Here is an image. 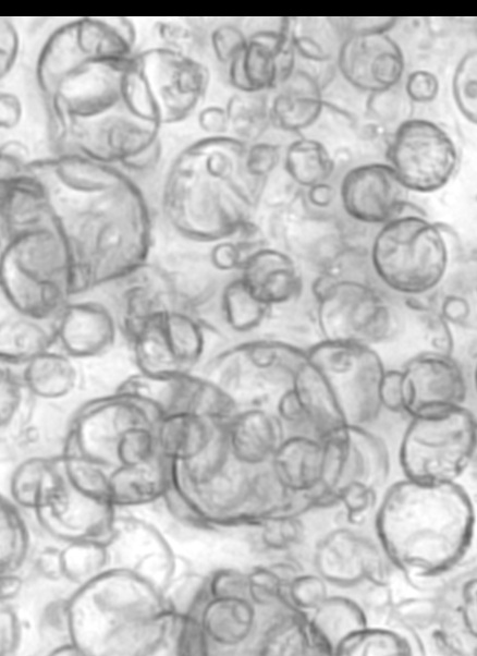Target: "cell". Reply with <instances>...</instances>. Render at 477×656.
<instances>
[{"label": "cell", "instance_id": "1", "mask_svg": "<svg viewBox=\"0 0 477 656\" xmlns=\"http://www.w3.org/2000/svg\"><path fill=\"white\" fill-rule=\"evenodd\" d=\"M474 523L472 501L455 482H396L376 514L384 555L418 588L426 581L431 585L463 560Z\"/></svg>", "mask_w": 477, "mask_h": 656}, {"label": "cell", "instance_id": "2", "mask_svg": "<svg viewBox=\"0 0 477 656\" xmlns=\"http://www.w3.org/2000/svg\"><path fill=\"white\" fill-rule=\"evenodd\" d=\"M384 372L372 347L323 339L314 344L292 378L304 426L320 440L343 426L374 421L382 409Z\"/></svg>", "mask_w": 477, "mask_h": 656}, {"label": "cell", "instance_id": "3", "mask_svg": "<svg viewBox=\"0 0 477 656\" xmlns=\"http://www.w3.org/2000/svg\"><path fill=\"white\" fill-rule=\"evenodd\" d=\"M247 143L213 135L184 149L173 161L164 184L171 210L209 208L219 233H232L245 222V210L255 205L266 180L246 169Z\"/></svg>", "mask_w": 477, "mask_h": 656}, {"label": "cell", "instance_id": "4", "mask_svg": "<svg viewBox=\"0 0 477 656\" xmlns=\"http://www.w3.org/2000/svg\"><path fill=\"white\" fill-rule=\"evenodd\" d=\"M456 247L457 238L450 227L428 220L425 214H402L376 234L370 262L387 288L419 296L443 282Z\"/></svg>", "mask_w": 477, "mask_h": 656}, {"label": "cell", "instance_id": "5", "mask_svg": "<svg viewBox=\"0 0 477 656\" xmlns=\"http://www.w3.org/2000/svg\"><path fill=\"white\" fill-rule=\"evenodd\" d=\"M476 440V420L465 405L436 415L411 417L400 445L405 478L455 482L469 466Z\"/></svg>", "mask_w": 477, "mask_h": 656}, {"label": "cell", "instance_id": "6", "mask_svg": "<svg viewBox=\"0 0 477 656\" xmlns=\"http://www.w3.org/2000/svg\"><path fill=\"white\" fill-rule=\"evenodd\" d=\"M317 324L323 340L374 347L396 330V315L372 286L334 279L317 293Z\"/></svg>", "mask_w": 477, "mask_h": 656}, {"label": "cell", "instance_id": "7", "mask_svg": "<svg viewBox=\"0 0 477 656\" xmlns=\"http://www.w3.org/2000/svg\"><path fill=\"white\" fill-rule=\"evenodd\" d=\"M322 463L316 486L303 493L311 507L338 503L339 493L352 483L381 487L389 475L384 442L364 426H343L322 439Z\"/></svg>", "mask_w": 477, "mask_h": 656}, {"label": "cell", "instance_id": "8", "mask_svg": "<svg viewBox=\"0 0 477 656\" xmlns=\"http://www.w3.org/2000/svg\"><path fill=\"white\" fill-rule=\"evenodd\" d=\"M387 159L407 191L432 193L452 179L458 154L452 137L436 122L408 118L393 132Z\"/></svg>", "mask_w": 477, "mask_h": 656}, {"label": "cell", "instance_id": "9", "mask_svg": "<svg viewBox=\"0 0 477 656\" xmlns=\"http://www.w3.org/2000/svg\"><path fill=\"white\" fill-rule=\"evenodd\" d=\"M403 413L436 415L464 405L467 381L461 365L445 352H425L401 369Z\"/></svg>", "mask_w": 477, "mask_h": 656}, {"label": "cell", "instance_id": "10", "mask_svg": "<svg viewBox=\"0 0 477 656\" xmlns=\"http://www.w3.org/2000/svg\"><path fill=\"white\" fill-rule=\"evenodd\" d=\"M314 562L318 574L337 586L389 584L391 562L382 548L350 529L329 532L317 545Z\"/></svg>", "mask_w": 477, "mask_h": 656}, {"label": "cell", "instance_id": "11", "mask_svg": "<svg viewBox=\"0 0 477 656\" xmlns=\"http://www.w3.org/2000/svg\"><path fill=\"white\" fill-rule=\"evenodd\" d=\"M337 63L346 82L370 94L396 86L405 68L401 47L382 32L347 35Z\"/></svg>", "mask_w": 477, "mask_h": 656}, {"label": "cell", "instance_id": "12", "mask_svg": "<svg viewBox=\"0 0 477 656\" xmlns=\"http://www.w3.org/2000/svg\"><path fill=\"white\" fill-rule=\"evenodd\" d=\"M289 22L278 29L255 32L230 62V82L241 93L278 88L293 73L296 53L289 37Z\"/></svg>", "mask_w": 477, "mask_h": 656}, {"label": "cell", "instance_id": "13", "mask_svg": "<svg viewBox=\"0 0 477 656\" xmlns=\"http://www.w3.org/2000/svg\"><path fill=\"white\" fill-rule=\"evenodd\" d=\"M407 190L388 162L352 168L342 179L340 197L345 212L364 223L383 224L400 216Z\"/></svg>", "mask_w": 477, "mask_h": 656}, {"label": "cell", "instance_id": "14", "mask_svg": "<svg viewBox=\"0 0 477 656\" xmlns=\"http://www.w3.org/2000/svg\"><path fill=\"white\" fill-rule=\"evenodd\" d=\"M269 104L270 121L279 129L298 132L313 125L323 109L322 84L318 77L296 69L281 84Z\"/></svg>", "mask_w": 477, "mask_h": 656}, {"label": "cell", "instance_id": "15", "mask_svg": "<svg viewBox=\"0 0 477 656\" xmlns=\"http://www.w3.org/2000/svg\"><path fill=\"white\" fill-rule=\"evenodd\" d=\"M243 283L262 304L288 302L299 293L301 275L293 260L274 250H260L248 257Z\"/></svg>", "mask_w": 477, "mask_h": 656}, {"label": "cell", "instance_id": "16", "mask_svg": "<svg viewBox=\"0 0 477 656\" xmlns=\"http://www.w3.org/2000/svg\"><path fill=\"white\" fill-rule=\"evenodd\" d=\"M367 625L362 606L344 596H327L308 618L315 655H334L340 643Z\"/></svg>", "mask_w": 477, "mask_h": 656}, {"label": "cell", "instance_id": "17", "mask_svg": "<svg viewBox=\"0 0 477 656\" xmlns=\"http://www.w3.org/2000/svg\"><path fill=\"white\" fill-rule=\"evenodd\" d=\"M271 471L292 493H305L317 485L322 463V444L308 435L282 440L271 457Z\"/></svg>", "mask_w": 477, "mask_h": 656}, {"label": "cell", "instance_id": "18", "mask_svg": "<svg viewBox=\"0 0 477 656\" xmlns=\"http://www.w3.org/2000/svg\"><path fill=\"white\" fill-rule=\"evenodd\" d=\"M279 421L261 410L234 416L228 429L230 451L243 465H258L271 459L282 441Z\"/></svg>", "mask_w": 477, "mask_h": 656}, {"label": "cell", "instance_id": "19", "mask_svg": "<svg viewBox=\"0 0 477 656\" xmlns=\"http://www.w3.org/2000/svg\"><path fill=\"white\" fill-rule=\"evenodd\" d=\"M199 622L213 642L235 646L253 632L255 610L247 597H213L206 605Z\"/></svg>", "mask_w": 477, "mask_h": 656}, {"label": "cell", "instance_id": "20", "mask_svg": "<svg viewBox=\"0 0 477 656\" xmlns=\"http://www.w3.org/2000/svg\"><path fill=\"white\" fill-rule=\"evenodd\" d=\"M33 552L25 513L0 491V576L21 574Z\"/></svg>", "mask_w": 477, "mask_h": 656}, {"label": "cell", "instance_id": "21", "mask_svg": "<svg viewBox=\"0 0 477 656\" xmlns=\"http://www.w3.org/2000/svg\"><path fill=\"white\" fill-rule=\"evenodd\" d=\"M289 37L295 53L314 63L329 62L342 42V32L333 17L294 19Z\"/></svg>", "mask_w": 477, "mask_h": 656}, {"label": "cell", "instance_id": "22", "mask_svg": "<svg viewBox=\"0 0 477 656\" xmlns=\"http://www.w3.org/2000/svg\"><path fill=\"white\" fill-rule=\"evenodd\" d=\"M259 651L264 655H315L305 612L286 604L265 631Z\"/></svg>", "mask_w": 477, "mask_h": 656}, {"label": "cell", "instance_id": "23", "mask_svg": "<svg viewBox=\"0 0 477 656\" xmlns=\"http://www.w3.org/2000/svg\"><path fill=\"white\" fill-rule=\"evenodd\" d=\"M284 169L294 182L309 189L327 182L333 172L334 161L321 142L302 137L288 146Z\"/></svg>", "mask_w": 477, "mask_h": 656}, {"label": "cell", "instance_id": "24", "mask_svg": "<svg viewBox=\"0 0 477 656\" xmlns=\"http://www.w3.org/2000/svg\"><path fill=\"white\" fill-rule=\"evenodd\" d=\"M146 464L118 467L108 475L107 499L111 507L146 502L160 493L162 476Z\"/></svg>", "mask_w": 477, "mask_h": 656}, {"label": "cell", "instance_id": "25", "mask_svg": "<svg viewBox=\"0 0 477 656\" xmlns=\"http://www.w3.org/2000/svg\"><path fill=\"white\" fill-rule=\"evenodd\" d=\"M228 126L235 138L256 141L264 134L270 121L269 102L261 93H241L234 95L225 109Z\"/></svg>", "mask_w": 477, "mask_h": 656}, {"label": "cell", "instance_id": "26", "mask_svg": "<svg viewBox=\"0 0 477 656\" xmlns=\"http://www.w3.org/2000/svg\"><path fill=\"white\" fill-rule=\"evenodd\" d=\"M334 655L350 656H401L412 655L406 640L395 630L364 627L344 639Z\"/></svg>", "mask_w": 477, "mask_h": 656}, {"label": "cell", "instance_id": "27", "mask_svg": "<svg viewBox=\"0 0 477 656\" xmlns=\"http://www.w3.org/2000/svg\"><path fill=\"white\" fill-rule=\"evenodd\" d=\"M62 579L84 584L103 571L107 545L93 540L68 543L60 549Z\"/></svg>", "mask_w": 477, "mask_h": 656}, {"label": "cell", "instance_id": "28", "mask_svg": "<svg viewBox=\"0 0 477 656\" xmlns=\"http://www.w3.org/2000/svg\"><path fill=\"white\" fill-rule=\"evenodd\" d=\"M209 440L200 423L188 416H178L168 421L160 434L163 454L182 461L196 455Z\"/></svg>", "mask_w": 477, "mask_h": 656}, {"label": "cell", "instance_id": "29", "mask_svg": "<svg viewBox=\"0 0 477 656\" xmlns=\"http://www.w3.org/2000/svg\"><path fill=\"white\" fill-rule=\"evenodd\" d=\"M443 603L439 597H407L393 604L389 622L415 632L435 628L441 618Z\"/></svg>", "mask_w": 477, "mask_h": 656}, {"label": "cell", "instance_id": "30", "mask_svg": "<svg viewBox=\"0 0 477 656\" xmlns=\"http://www.w3.org/2000/svg\"><path fill=\"white\" fill-rule=\"evenodd\" d=\"M454 101L472 123L477 119V51L468 50L458 61L452 80Z\"/></svg>", "mask_w": 477, "mask_h": 656}, {"label": "cell", "instance_id": "31", "mask_svg": "<svg viewBox=\"0 0 477 656\" xmlns=\"http://www.w3.org/2000/svg\"><path fill=\"white\" fill-rule=\"evenodd\" d=\"M288 585L273 564L258 567L247 575V596L250 602L262 607L282 605L286 603Z\"/></svg>", "mask_w": 477, "mask_h": 656}, {"label": "cell", "instance_id": "32", "mask_svg": "<svg viewBox=\"0 0 477 656\" xmlns=\"http://www.w3.org/2000/svg\"><path fill=\"white\" fill-rule=\"evenodd\" d=\"M259 524L261 543L270 550L290 549L299 544L304 536V525L297 515H273L261 520Z\"/></svg>", "mask_w": 477, "mask_h": 656}, {"label": "cell", "instance_id": "33", "mask_svg": "<svg viewBox=\"0 0 477 656\" xmlns=\"http://www.w3.org/2000/svg\"><path fill=\"white\" fill-rule=\"evenodd\" d=\"M327 596V582L319 574L299 573L285 591L286 603L303 612L316 609Z\"/></svg>", "mask_w": 477, "mask_h": 656}, {"label": "cell", "instance_id": "34", "mask_svg": "<svg viewBox=\"0 0 477 656\" xmlns=\"http://www.w3.org/2000/svg\"><path fill=\"white\" fill-rule=\"evenodd\" d=\"M229 312L234 326L248 329L264 317L267 305L258 301L243 281L235 283L229 294Z\"/></svg>", "mask_w": 477, "mask_h": 656}, {"label": "cell", "instance_id": "35", "mask_svg": "<svg viewBox=\"0 0 477 656\" xmlns=\"http://www.w3.org/2000/svg\"><path fill=\"white\" fill-rule=\"evenodd\" d=\"M377 489L360 483L345 486L338 497L348 523L359 525L368 518L377 502Z\"/></svg>", "mask_w": 477, "mask_h": 656}, {"label": "cell", "instance_id": "36", "mask_svg": "<svg viewBox=\"0 0 477 656\" xmlns=\"http://www.w3.org/2000/svg\"><path fill=\"white\" fill-rule=\"evenodd\" d=\"M411 101L396 86L371 93L367 100L369 113L381 122H393L402 118L406 102Z\"/></svg>", "mask_w": 477, "mask_h": 656}, {"label": "cell", "instance_id": "37", "mask_svg": "<svg viewBox=\"0 0 477 656\" xmlns=\"http://www.w3.org/2000/svg\"><path fill=\"white\" fill-rule=\"evenodd\" d=\"M280 161V148L270 143H255L247 146L245 165L248 173L256 179L267 180Z\"/></svg>", "mask_w": 477, "mask_h": 656}, {"label": "cell", "instance_id": "38", "mask_svg": "<svg viewBox=\"0 0 477 656\" xmlns=\"http://www.w3.org/2000/svg\"><path fill=\"white\" fill-rule=\"evenodd\" d=\"M246 42L247 38L244 33L233 25L220 26L212 35L216 56L225 63H230L242 51Z\"/></svg>", "mask_w": 477, "mask_h": 656}, {"label": "cell", "instance_id": "39", "mask_svg": "<svg viewBox=\"0 0 477 656\" xmlns=\"http://www.w3.org/2000/svg\"><path fill=\"white\" fill-rule=\"evenodd\" d=\"M439 87V80L435 73L416 70L407 76L404 93L411 101L427 104L437 97Z\"/></svg>", "mask_w": 477, "mask_h": 656}, {"label": "cell", "instance_id": "40", "mask_svg": "<svg viewBox=\"0 0 477 656\" xmlns=\"http://www.w3.org/2000/svg\"><path fill=\"white\" fill-rule=\"evenodd\" d=\"M22 628L15 610L0 602V656L15 653L21 643Z\"/></svg>", "mask_w": 477, "mask_h": 656}, {"label": "cell", "instance_id": "41", "mask_svg": "<svg viewBox=\"0 0 477 656\" xmlns=\"http://www.w3.org/2000/svg\"><path fill=\"white\" fill-rule=\"evenodd\" d=\"M213 597H247V575L236 570L219 571L210 582Z\"/></svg>", "mask_w": 477, "mask_h": 656}, {"label": "cell", "instance_id": "42", "mask_svg": "<svg viewBox=\"0 0 477 656\" xmlns=\"http://www.w3.org/2000/svg\"><path fill=\"white\" fill-rule=\"evenodd\" d=\"M381 408L394 413H403L401 370L386 369L379 388Z\"/></svg>", "mask_w": 477, "mask_h": 656}, {"label": "cell", "instance_id": "43", "mask_svg": "<svg viewBox=\"0 0 477 656\" xmlns=\"http://www.w3.org/2000/svg\"><path fill=\"white\" fill-rule=\"evenodd\" d=\"M396 17H345L338 19L342 34L388 33L396 22Z\"/></svg>", "mask_w": 477, "mask_h": 656}, {"label": "cell", "instance_id": "44", "mask_svg": "<svg viewBox=\"0 0 477 656\" xmlns=\"http://www.w3.org/2000/svg\"><path fill=\"white\" fill-rule=\"evenodd\" d=\"M369 584V591L364 598L365 609L376 615L387 614L389 616L394 604L389 584Z\"/></svg>", "mask_w": 477, "mask_h": 656}, {"label": "cell", "instance_id": "45", "mask_svg": "<svg viewBox=\"0 0 477 656\" xmlns=\"http://www.w3.org/2000/svg\"><path fill=\"white\" fill-rule=\"evenodd\" d=\"M36 568L46 579L58 581L62 579L60 549L47 547L36 558Z\"/></svg>", "mask_w": 477, "mask_h": 656}, {"label": "cell", "instance_id": "46", "mask_svg": "<svg viewBox=\"0 0 477 656\" xmlns=\"http://www.w3.org/2000/svg\"><path fill=\"white\" fill-rule=\"evenodd\" d=\"M23 587L21 574L0 576V602L9 603L15 598Z\"/></svg>", "mask_w": 477, "mask_h": 656}, {"label": "cell", "instance_id": "47", "mask_svg": "<svg viewBox=\"0 0 477 656\" xmlns=\"http://www.w3.org/2000/svg\"><path fill=\"white\" fill-rule=\"evenodd\" d=\"M308 197L314 205L326 207L333 201L334 189L329 183L322 182L309 187Z\"/></svg>", "mask_w": 477, "mask_h": 656}]
</instances>
